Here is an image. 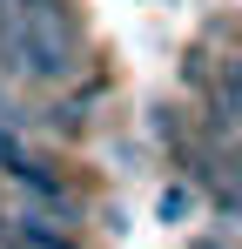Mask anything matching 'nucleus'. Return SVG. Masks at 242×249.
I'll use <instances>...</instances> for the list:
<instances>
[{
	"label": "nucleus",
	"mask_w": 242,
	"mask_h": 249,
	"mask_svg": "<svg viewBox=\"0 0 242 249\" xmlns=\"http://www.w3.org/2000/svg\"><path fill=\"white\" fill-rule=\"evenodd\" d=\"M0 182L14 189V202H20V209H40V215H54V222H87V196H81L68 175L40 168L34 155L7 162V168H0Z\"/></svg>",
	"instance_id": "1"
},
{
	"label": "nucleus",
	"mask_w": 242,
	"mask_h": 249,
	"mask_svg": "<svg viewBox=\"0 0 242 249\" xmlns=\"http://www.w3.org/2000/svg\"><path fill=\"white\" fill-rule=\"evenodd\" d=\"M7 215H14V236H20L27 249H81L74 222H54V215H40V209H20V202H7Z\"/></svg>",
	"instance_id": "2"
},
{
	"label": "nucleus",
	"mask_w": 242,
	"mask_h": 249,
	"mask_svg": "<svg viewBox=\"0 0 242 249\" xmlns=\"http://www.w3.org/2000/svg\"><path fill=\"white\" fill-rule=\"evenodd\" d=\"M195 202H202V189L175 175V182H168V189L155 196V215H161V222H189V215H195Z\"/></svg>",
	"instance_id": "3"
},
{
	"label": "nucleus",
	"mask_w": 242,
	"mask_h": 249,
	"mask_svg": "<svg viewBox=\"0 0 242 249\" xmlns=\"http://www.w3.org/2000/svg\"><path fill=\"white\" fill-rule=\"evenodd\" d=\"M208 209H215V222H242V182L229 175L222 189H208Z\"/></svg>",
	"instance_id": "4"
},
{
	"label": "nucleus",
	"mask_w": 242,
	"mask_h": 249,
	"mask_svg": "<svg viewBox=\"0 0 242 249\" xmlns=\"http://www.w3.org/2000/svg\"><path fill=\"white\" fill-rule=\"evenodd\" d=\"M189 249H236V243H229V229L215 222V229H202V236H195V243H189Z\"/></svg>",
	"instance_id": "5"
}]
</instances>
